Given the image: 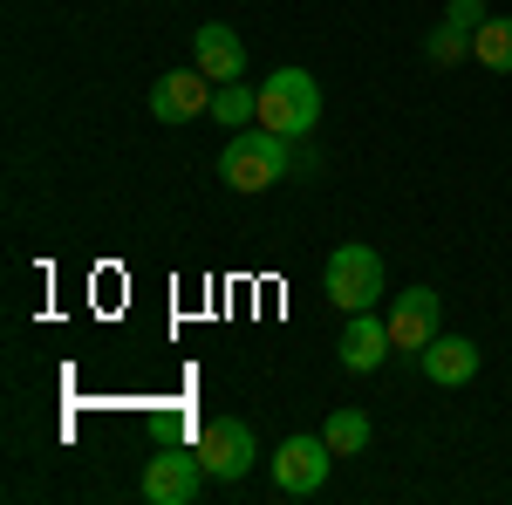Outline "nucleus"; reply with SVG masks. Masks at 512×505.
<instances>
[{
  "label": "nucleus",
  "mask_w": 512,
  "mask_h": 505,
  "mask_svg": "<svg viewBox=\"0 0 512 505\" xmlns=\"http://www.w3.org/2000/svg\"><path fill=\"white\" fill-rule=\"evenodd\" d=\"M287 164H294V137H280V130H239L233 144L219 151V185H233V192H267L287 178Z\"/></svg>",
  "instance_id": "nucleus-1"
},
{
  "label": "nucleus",
  "mask_w": 512,
  "mask_h": 505,
  "mask_svg": "<svg viewBox=\"0 0 512 505\" xmlns=\"http://www.w3.org/2000/svg\"><path fill=\"white\" fill-rule=\"evenodd\" d=\"M390 321L376 308H362V314H349V328H342V342H335V355H342V369H355V376H369V369H383L390 362Z\"/></svg>",
  "instance_id": "nucleus-9"
},
{
  "label": "nucleus",
  "mask_w": 512,
  "mask_h": 505,
  "mask_svg": "<svg viewBox=\"0 0 512 505\" xmlns=\"http://www.w3.org/2000/svg\"><path fill=\"white\" fill-rule=\"evenodd\" d=\"M328 465H335V451H328V437H287L274 451V492L287 499H308L328 485Z\"/></svg>",
  "instance_id": "nucleus-7"
},
{
  "label": "nucleus",
  "mask_w": 512,
  "mask_h": 505,
  "mask_svg": "<svg viewBox=\"0 0 512 505\" xmlns=\"http://www.w3.org/2000/svg\"><path fill=\"white\" fill-rule=\"evenodd\" d=\"M205 492V458L185 451V444H164L144 458V499L151 505H192Z\"/></svg>",
  "instance_id": "nucleus-4"
},
{
  "label": "nucleus",
  "mask_w": 512,
  "mask_h": 505,
  "mask_svg": "<svg viewBox=\"0 0 512 505\" xmlns=\"http://www.w3.org/2000/svg\"><path fill=\"white\" fill-rule=\"evenodd\" d=\"M260 123L280 137H308L321 123V82L308 69H274L260 82Z\"/></svg>",
  "instance_id": "nucleus-2"
},
{
  "label": "nucleus",
  "mask_w": 512,
  "mask_h": 505,
  "mask_svg": "<svg viewBox=\"0 0 512 505\" xmlns=\"http://www.w3.org/2000/svg\"><path fill=\"white\" fill-rule=\"evenodd\" d=\"M444 21H451V28H465V35H478V21H485V0H451V7H444Z\"/></svg>",
  "instance_id": "nucleus-16"
},
{
  "label": "nucleus",
  "mask_w": 512,
  "mask_h": 505,
  "mask_svg": "<svg viewBox=\"0 0 512 505\" xmlns=\"http://www.w3.org/2000/svg\"><path fill=\"white\" fill-rule=\"evenodd\" d=\"M472 55H478V69H492V76H512V21H478Z\"/></svg>",
  "instance_id": "nucleus-13"
},
{
  "label": "nucleus",
  "mask_w": 512,
  "mask_h": 505,
  "mask_svg": "<svg viewBox=\"0 0 512 505\" xmlns=\"http://www.w3.org/2000/svg\"><path fill=\"white\" fill-rule=\"evenodd\" d=\"M198 458H205V478L239 485L253 471V458H260V444H253V430L239 424V417H212V424L198 430Z\"/></svg>",
  "instance_id": "nucleus-6"
},
{
  "label": "nucleus",
  "mask_w": 512,
  "mask_h": 505,
  "mask_svg": "<svg viewBox=\"0 0 512 505\" xmlns=\"http://www.w3.org/2000/svg\"><path fill=\"white\" fill-rule=\"evenodd\" d=\"M192 62L212 82H239V76H246V41H239L226 21H205V28H198V41H192Z\"/></svg>",
  "instance_id": "nucleus-10"
},
{
  "label": "nucleus",
  "mask_w": 512,
  "mask_h": 505,
  "mask_svg": "<svg viewBox=\"0 0 512 505\" xmlns=\"http://www.w3.org/2000/svg\"><path fill=\"white\" fill-rule=\"evenodd\" d=\"M321 437H328L335 458H355V451H369V417H362V410H328Z\"/></svg>",
  "instance_id": "nucleus-14"
},
{
  "label": "nucleus",
  "mask_w": 512,
  "mask_h": 505,
  "mask_svg": "<svg viewBox=\"0 0 512 505\" xmlns=\"http://www.w3.org/2000/svg\"><path fill=\"white\" fill-rule=\"evenodd\" d=\"M212 123H226V130H246V123H260V96L246 89V82H219L212 89V110H205Z\"/></svg>",
  "instance_id": "nucleus-12"
},
{
  "label": "nucleus",
  "mask_w": 512,
  "mask_h": 505,
  "mask_svg": "<svg viewBox=\"0 0 512 505\" xmlns=\"http://www.w3.org/2000/svg\"><path fill=\"white\" fill-rule=\"evenodd\" d=\"M424 55H431V62H465V55H472V35L451 28V21H437L431 41H424Z\"/></svg>",
  "instance_id": "nucleus-15"
},
{
  "label": "nucleus",
  "mask_w": 512,
  "mask_h": 505,
  "mask_svg": "<svg viewBox=\"0 0 512 505\" xmlns=\"http://www.w3.org/2000/svg\"><path fill=\"white\" fill-rule=\"evenodd\" d=\"M383 321H390V342L417 362V355L444 335V328H437V321H444V301H437V287H424V280H417V287H403V294L390 301V314H383Z\"/></svg>",
  "instance_id": "nucleus-5"
},
{
  "label": "nucleus",
  "mask_w": 512,
  "mask_h": 505,
  "mask_svg": "<svg viewBox=\"0 0 512 505\" xmlns=\"http://www.w3.org/2000/svg\"><path fill=\"white\" fill-rule=\"evenodd\" d=\"M212 89H219V82L205 76V69H164L158 82H151V117L158 123H192V117H205V110H212Z\"/></svg>",
  "instance_id": "nucleus-8"
},
{
  "label": "nucleus",
  "mask_w": 512,
  "mask_h": 505,
  "mask_svg": "<svg viewBox=\"0 0 512 505\" xmlns=\"http://www.w3.org/2000/svg\"><path fill=\"white\" fill-rule=\"evenodd\" d=\"M417 369H424V383L437 389H458L478 376V342H465V335H437L431 349L417 355Z\"/></svg>",
  "instance_id": "nucleus-11"
},
{
  "label": "nucleus",
  "mask_w": 512,
  "mask_h": 505,
  "mask_svg": "<svg viewBox=\"0 0 512 505\" xmlns=\"http://www.w3.org/2000/svg\"><path fill=\"white\" fill-rule=\"evenodd\" d=\"M321 287H328V301L342 314L376 308V301H383V253H376V246H335Z\"/></svg>",
  "instance_id": "nucleus-3"
}]
</instances>
